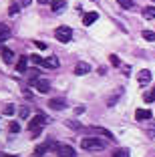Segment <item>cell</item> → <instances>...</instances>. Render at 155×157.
<instances>
[{"instance_id": "52a82bcc", "label": "cell", "mask_w": 155, "mask_h": 157, "mask_svg": "<svg viewBox=\"0 0 155 157\" xmlns=\"http://www.w3.org/2000/svg\"><path fill=\"white\" fill-rule=\"evenodd\" d=\"M50 147H56V145L55 143H52V141H46V143H42V145H38V147L37 149H34V157H42V155H45V153L46 151H48V149Z\"/></svg>"}, {"instance_id": "2e32d148", "label": "cell", "mask_w": 155, "mask_h": 157, "mask_svg": "<svg viewBox=\"0 0 155 157\" xmlns=\"http://www.w3.org/2000/svg\"><path fill=\"white\" fill-rule=\"evenodd\" d=\"M26 63H28V59H26V56H20V60L16 63V71H18L20 75H22V73H26Z\"/></svg>"}, {"instance_id": "7402d4cb", "label": "cell", "mask_w": 155, "mask_h": 157, "mask_svg": "<svg viewBox=\"0 0 155 157\" xmlns=\"http://www.w3.org/2000/svg\"><path fill=\"white\" fill-rule=\"evenodd\" d=\"M18 115H20V119H26V117L30 115V111H28V107H20V109H18Z\"/></svg>"}, {"instance_id": "9c48e42d", "label": "cell", "mask_w": 155, "mask_h": 157, "mask_svg": "<svg viewBox=\"0 0 155 157\" xmlns=\"http://www.w3.org/2000/svg\"><path fill=\"white\" fill-rule=\"evenodd\" d=\"M48 107L52 109V111H63V109H67V103H64L63 99H50Z\"/></svg>"}, {"instance_id": "d6986e66", "label": "cell", "mask_w": 155, "mask_h": 157, "mask_svg": "<svg viewBox=\"0 0 155 157\" xmlns=\"http://www.w3.org/2000/svg\"><path fill=\"white\" fill-rule=\"evenodd\" d=\"M22 8V6H20V2H12V4H10V8H8V14H18V10Z\"/></svg>"}, {"instance_id": "cb8c5ba5", "label": "cell", "mask_w": 155, "mask_h": 157, "mask_svg": "<svg viewBox=\"0 0 155 157\" xmlns=\"http://www.w3.org/2000/svg\"><path fill=\"white\" fill-rule=\"evenodd\" d=\"M143 38H145V40H155V33H151V30H143Z\"/></svg>"}, {"instance_id": "6da1fadb", "label": "cell", "mask_w": 155, "mask_h": 157, "mask_svg": "<svg viewBox=\"0 0 155 157\" xmlns=\"http://www.w3.org/2000/svg\"><path fill=\"white\" fill-rule=\"evenodd\" d=\"M81 147L85 151H103L105 149V141H101L99 137H85L81 141Z\"/></svg>"}, {"instance_id": "5bb4252c", "label": "cell", "mask_w": 155, "mask_h": 157, "mask_svg": "<svg viewBox=\"0 0 155 157\" xmlns=\"http://www.w3.org/2000/svg\"><path fill=\"white\" fill-rule=\"evenodd\" d=\"M0 55H2V60H4V63H12L14 60V52L10 51V48H2V51H0Z\"/></svg>"}, {"instance_id": "5b68a950", "label": "cell", "mask_w": 155, "mask_h": 157, "mask_svg": "<svg viewBox=\"0 0 155 157\" xmlns=\"http://www.w3.org/2000/svg\"><path fill=\"white\" fill-rule=\"evenodd\" d=\"M56 155L59 157H75V149L71 145H56Z\"/></svg>"}, {"instance_id": "44dd1931", "label": "cell", "mask_w": 155, "mask_h": 157, "mask_svg": "<svg viewBox=\"0 0 155 157\" xmlns=\"http://www.w3.org/2000/svg\"><path fill=\"white\" fill-rule=\"evenodd\" d=\"M113 157H129V149H117V151L113 153Z\"/></svg>"}, {"instance_id": "d6a6232c", "label": "cell", "mask_w": 155, "mask_h": 157, "mask_svg": "<svg viewBox=\"0 0 155 157\" xmlns=\"http://www.w3.org/2000/svg\"><path fill=\"white\" fill-rule=\"evenodd\" d=\"M151 2H155V0H151Z\"/></svg>"}, {"instance_id": "83f0119b", "label": "cell", "mask_w": 155, "mask_h": 157, "mask_svg": "<svg viewBox=\"0 0 155 157\" xmlns=\"http://www.w3.org/2000/svg\"><path fill=\"white\" fill-rule=\"evenodd\" d=\"M109 60H111V65H115V67H119V65H121V60H119L115 55H111V56H109Z\"/></svg>"}, {"instance_id": "3957f363", "label": "cell", "mask_w": 155, "mask_h": 157, "mask_svg": "<svg viewBox=\"0 0 155 157\" xmlns=\"http://www.w3.org/2000/svg\"><path fill=\"white\" fill-rule=\"evenodd\" d=\"M55 36H56V40H59V42H68L71 38H73V28L63 24V26H59L55 30Z\"/></svg>"}, {"instance_id": "4fadbf2b", "label": "cell", "mask_w": 155, "mask_h": 157, "mask_svg": "<svg viewBox=\"0 0 155 157\" xmlns=\"http://www.w3.org/2000/svg\"><path fill=\"white\" fill-rule=\"evenodd\" d=\"M64 6H67L64 0H55V2H50V10H52V12H63Z\"/></svg>"}, {"instance_id": "d4e9b609", "label": "cell", "mask_w": 155, "mask_h": 157, "mask_svg": "<svg viewBox=\"0 0 155 157\" xmlns=\"http://www.w3.org/2000/svg\"><path fill=\"white\" fill-rule=\"evenodd\" d=\"M30 60L34 63V65H41V67H42V60H45V59H42V56H38V55H32Z\"/></svg>"}, {"instance_id": "4dcf8cb0", "label": "cell", "mask_w": 155, "mask_h": 157, "mask_svg": "<svg viewBox=\"0 0 155 157\" xmlns=\"http://www.w3.org/2000/svg\"><path fill=\"white\" fill-rule=\"evenodd\" d=\"M30 2H32V0H20V6H28Z\"/></svg>"}, {"instance_id": "603a6c76", "label": "cell", "mask_w": 155, "mask_h": 157, "mask_svg": "<svg viewBox=\"0 0 155 157\" xmlns=\"http://www.w3.org/2000/svg\"><path fill=\"white\" fill-rule=\"evenodd\" d=\"M8 129H10V133H18V131H20V125L16 123V121H12V123L8 125Z\"/></svg>"}, {"instance_id": "f1b7e54d", "label": "cell", "mask_w": 155, "mask_h": 157, "mask_svg": "<svg viewBox=\"0 0 155 157\" xmlns=\"http://www.w3.org/2000/svg\"><path fill=\"white\" fill-rule=\"evenodd\" d=\"M14 113V105H6L4 107V115H12Z\"/></svg>"}, {"instance_id": "e0dca14e", "label": "cell", "mask_w": 155, "mask_h": 157, "mask_svg": "<svg viewBox=\"0 0 155 157\" xmlns=\"http://www.w3.org/2000/svg\"><path fill=\"white\" fill-rule=\"evenodd\" d=\"M143 16H145L147 20H153L155 18V6H147V8L143 10Z\"/></svg>"}, {"instance_id": "7c38bea8", "label": "cell", "mask_w": 155, "mask_h": 157, "mask_svg": "<svg viewBox=\"0 0 155 157\" xmlns=\"http://www.w3.org/2000/svg\"><path fill=\"white\" fill-rule=\"evenodd\" d=\"M97 18H99V14H97V12H87L85 16H83V24H85V26H91Z\"/></svg>"}, {"instance_id": "7a4b0ae2", "label": "cell", "mask_w": 155, "mask_h": 157, "mask_svg": "<svg viewBox=\"0 0 155 157\" xmlns=\"http://www.w3.org/2000/svg\"><path fill=\"white\" fill-rule=\"evenodd\" d=\"M46 123H48V117H46L45 113H37V115L30 119V123H28V129H30L32 133L38 135V133H41V129L45 127ZM37 135H34V137H37Z\"/></svg>"}, {"instance_id": "8992f818", "label": "cell", "mask_w": 155, "mask_h": 157, "mask_svg": "<svg viewBox=\"0 0 155 157\" xmlns=\"http://www.w3.org/2000/svg\"><path fill=\"white\" fill-rule=\"evenodd\" d=\"M137 81H139V85H143V87H145V85L151 81V71L149 69H141L139 73H137Z\"/></svg>"}, {"instance_id": "484cf974", "label": "cell", "mask_w": 155, "mask_h": 157, "mask_svg": "<svg viewBox=\"0 0 155 157\" xmlns=\"http://www.w3.org/2000/svg\"><path fill=\"white\" fill-rule=\"evenodd\" d=\"M143 99H145V101H147V103H151V101H155V89H153V91H151V93H147V95H145V97H143Z\"/></svg>"}, {"instance_id": "1f68e13d", "label": "cell", "mask_w": 155, "mask_h": 157, "mask_svg": "<svg viewBox=\"0 0 155 157\" xmlns=\"http://www.w3.org/2000/svg\"><path fill=\"white\" fill-rule=\"evenodd\" d=\"M41 2H46V0H41Z\"/></svg>"}, {"instance_id": "9a60e30c", "label": "cell", "mask_w": 155, "mask_h": 157, "mask_svg": "<svg viewBox=\"0 0 155 157\" xmlns=\"http://www.w3.org/2000/svg\"><path fill=\"white\" fill-rule=\"evenodd\" d=\"M10 38V28L6 24H0V42H4Z\"/></svg>"}, {"instance_id": "277c9868", "label": "cell", "mask_w": 155, "mask_h": 157, "mask_svg": "<svg viewBox=\"0 0 155 157\" xmlns=\"http://www.w3.org/2000/svg\"><path fill=\"white\" fill-rule=\"evenodd\" d=\"M30 85H32L34 89H37L38 93H42V95L50 91V83L46 81V78H41V77H38V78H32V81H30Z\"/></svg>"}, {"instance_id": "4316f807", "label": "cell", "mask_w": 155, "mask_h": 157, "mask_svg": "<svg viewBox=\"0 0 155 157\" xmlns=\"http://www.w3.org/2000/svg\"><path fill=\"white\" fill-rule=\"evenodd\" d=\"M67 125L73 127V129H81V123H79V121H67Z\"/></svg>"}, {"instance_id": "8fae6325", "label": "cell", "mask_w": 155, "mask_h": 157, "mask_svg": "<svg viewBox=\"0 0 155 157\" xmlns=\"http://www.w3.org/2000/svg\"><path fill=\"white\" fill-rule=\"evenodd\" d=\"M135 119L137 121H147V119H151V111H149V109H137V111H135Z\"/></svg>"}, {"instance_id": "f546056e", "label": "cell", "mask_w": 155, "mask_h": 157, "mask_svg": "<svg viewBox=\"0 0 155 157\" xmlns=\"http://www.w3.org/2000/svg\"><path fill=\"white\" fill-rule=\"evenodd\" d=\"M34 44H37V48H41V51H45V48H46V44H45V42H41V40H37Z\"/></svg>"}, {"instance_id": "ac0fdd59", "label": "cell", "mask_w": 155, "mask_h": 157, "mask_svg": "<svg viewBox=\"0 0 155 157\" xmlns=\"http://www.w3.org/2000/svg\"><path fill=\"white\" fill-rule=\"evenodd\" d=\"M117 2H119V6L125 8V10H131L133 6H135V4H133V0H117Z\"/></svg>"}, {"instance_id": "ffe728a7", "label": "cell", "mask_w": 155, "mask_h": 157, "mask_svg": "<svg viewBox=\"0 0 155 157\" xmlns=\"http://www.w3.org/2000/svg\"><path fill=\"white\" fill-rule=\"evenodd\" d=\"M95 131H99L101 135H105L107 139H111V141H115V135L111 133V131H107V129H99V127H95Z\"/></svg>"}, {"instance_id": "30bf717a", "label": "cell", "mask_w": 155, "mask_h": 157, "mask_svg": "<svg viewBox=\"0 0 155 157\" xmlns=\"http://www.w3.org/2000/svg\"><path fill=\"white\" fill-rule=\"evenodd\" d=\"M59 59L56 56H48V59H45L42 60V67H46V69H59Z\"/></svg>"}, {"instance_id": "ba28073f", "label": "cell", "mask_w": 155, "mask_h": 157, "mask_svg": "<svg viewBox=\"0 0 155 157\" xmlns=\"http://www.w3.org/2000/svg\"><path fill=\"white\" fill-rule=\"evenodd\" d=\"M89 71H91V65H89V63H85V60L77 63V67H75V75H79V77H83V75H87Z\"/></svg>"}]
</instances>
